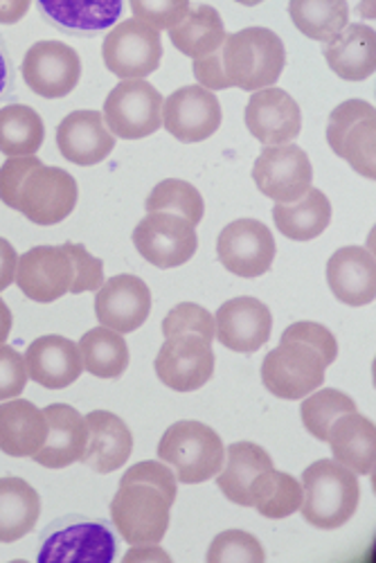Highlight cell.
Returning <instances> with one entry per match:
<instances>
[{
  "label": "cell",
  "instance_id": "33",
  "mask_svg": "<svg viewBox=\"0 0 376 563\" xmlns=\"http://www.w3.org/2000/svg\"><path fill=\"white\" fill-rule=\"evenodd\" d=\"M169 36L180 55L199 59L221 51L228 32L221 14L212 5H197L190 8L185 19L169 30Z\"/></svg>",
  "mask_w": 376,
  "mask_h": 563
},
{
  "label": "cell",
  "instance_id": "50",
  "mask_svg": "<svg viewBox=\"0 0 376 563\" xmlns=\"http://www.w3.org/2000/svg\"><path fill=\"white\" fill-rule=\"evenodd\" d=\"M32 0H0V25H14L25 19Z\"/></svg>",
  "mask_w": 376,
  "mask_h": 563
},
{
  "label": "cell",
  "instance_id": "19",
  "mask_svg": "<svg viewBox=\"0 0 376 563\" xmlns=\"http://www.w3.org/2000/svg\"><path fill=\"white\" fill-rule=\"evenodd\" d=\"M214 330V336L223 347L240 354H253L268 343L273 332V316L262 300L242 296L219 307Z\"/></svg>",
  "mask_w": 376,
  "mask_h": 563
},
{
  "label": "cell",
  "instance_id": "40",
  "mask_svg": "<svg viewBox=\"0 0 376 563\" xmlns=\"http://www.w3.org/2000/svg\"><path fill=\"white\" fill-rule=\"evenodd\" d=\"M178 334H197L203 341H214V316L195 302L176 305L163 320V336L172 339Z\"/></svg>",
  "mask_w": 376,
  "mask_h": 563
},
{
  "label": "cell",
  "instance_id": "52",
  "mask_svg": "<svg viewBox=\"0 0 376 563\" xmlns=\"http://www.w3.org/2000/svg\"><path fill=\"white\" fill-rule=\"evenodd\" d=\"M12 90V59L8 53L5 41L0 38V102H3Z\"/></svg>",
  "mask_w": 376,
  "mask_h": 563
},
{
  "label": "cell",
  "instance_id": "53",
  "mask_svg": "<svg viewBox=\"0 0 376 563\" xmlns=\"http://www.w3.org/2000/svg\"><path fill=\"white\" fill-rule=\"evenodd\" d=\"M10 332H12V311L3 300H0V343H8Z\"/></svg>",
  "mask_w": 376,
  "mask_h": 563
},
{
  "label": "cell",
  "instance_id": "10",
  "mask_svg": "<svg viewBox=\"0 0 376 563\" xmlns=\"http://www.w3.org/2000/svg\"><path fill=\"white\" fill-rule=\"evenodd\" d=\"M77 197V180L66 169L41 163L25 176L16 210L36 225H57L73 214Z\"/></svg>",
  "mask_w": 376,
  "mask_h": 563
},
{
  "label": "cell",
  "instance_id": "42",
  "mask_svg": "<svg viewBox=\"0 0 376 563\" xmlns=\"http://www.w3.org/2000/svg\"><path fill=\"white\" fill-rule=\"evenodd\" d=\"M131 12L137 21L154 30H172L190 12V0H129Z\"/></svg>",
  "mask_w": 376,
  "mask_h": 563
},
{
  "label": "cell",
  "instance_id": "30",
  "mask_svg": "<svg viewBox=\"0 0 376 563\" xmlns=\"http://www.w3.org/2000/svg\"><path fill=\"white\" fill-rule=\"evenodd\" d=\"M275 228L294 242H311L332 223V203L324 192L309 187V190L294 203H277L273 208Z\"/></svg>",
  "mask_w": 376,
  "mask_h": 563
},
{
  "label": "cell",
  "instance_id": "31",
  "mask_svg": "<svg viewBox=\"0 0 376 563\" xmlns=\"http://www.w3.org/2000/svg\"><path fill=\"white\" fill-rule=\"evenodd\" d=\"M228 462L217 474V487L223 496L242 507H251V485L259 472L273 468L270 455L253 442H237L225 449Z\"/></svg>",
  "mask_w": 376,
  "mask_h": 563
},
{
  "label": "cell",
  "instance_id": "12",
  "mask_svg": "<svg viewBox=\"0 0 376 563\" xmlns=\"http://www.w3.org/2000/svg\"><path fill=\"white\" fill-rule=\"evenodd\" d=\"M25 84L45 100H62L77 88L81 59L62 41H38L25 53L21 66Z\"/></svg>",
  "mask_w": 376,
  "mask_h": 563
},
{
  "label": "cell",
  "instance_id": "49",
  "mask_svg": "<svg viewBox=\"0 0 376 563\" xmlns=\"http://www.w3.org/2000/svg\"><path fill=\"white\" fill-rule=\"evenodd\" d=\"M16 266H19V255L14 246L0 238V294L10 289L12 282L16 279Z\"/></svg>",
  "mask_w": 376,
  "mask_h": 563
},
{
  "label": "cell",
  "instance_id": "5",
  "mask_svg": "<svg viewBox=\"0 0 376 563\" xmlns=\"http://www.w3.org/2000/svg\"><path fill=\"white\" fill-rule=\"evenodd\" d=\"M163 96L147 79H122L104 102V124L124 140H143L163 126Z\"/></svg>",
  "mask_w": 376,
  "mask_h": 563
},
{
  "label": "cell",
  "instance_id": "11",
  "mask_svg": "<svg viewBox=\"0 0 376 563\" xmlns=\"http://www.w3.org/2000/svg\"><path fill=\"white\" fill-rule=\"evenodd\" d=\"M253 180L264 197L277 203H294L311 187L313 167L298 145H270L257 156Z\"/></svg>",
  "mask_w": 376,
  "mask_h": 563
},
{
  "label": "cell",
  "instance_id": "23",
  "mask_svg": "<svg viewBox=\"0 0 376 563\" xmlns=\"http://www.w3.org/2000/svg\"><path fill=\"white\" fill-rule=\"evenodd\" d=\"M327 285L347 307H365L376 294V264L369 251L345 246L327 262Z\"/></svg>",
  "mask_w": 376,
  "mask_h": 563
},
{
  "label": "cell",
  "instance_id": "4",
  "mask_svg": "<svg viewBox=\"0 0 376 563\" xmlns=\"http://www.w3.org/2000/svg\"><path fill=\"white\" fill-rule=\"evenodd\" d=\"M172 503L165 494L145 483L120 485L113 503L111 519L129 545L158 543L169 530Z\"/></svg>",
  "mask_w": 376,
  "mask_h": 563
},
{
  "label": "cell",
  "instance_id": "14",
  "mask_svg": "<svg viewBox=\"0 0 376 563\" xmlns=\"http://www.w3.org/2000/svg\"><path fill=\"white\" fill-rule=\"evenodd\" d=\"M158 379L176 393H195L214 374L212 343L197 334H178L163 343L156 356Z\"/></svg>",
  "mask_w": 376,
  "mask_h": 563
},
{
  "label": "cell",
  "instance_id": "3",
  "mask_svg": "<svg viewBox=\"0 0 376 563\" xmlns=\"http://www.w3.org/2000/svg\"><path fill=\"white\" fill-rule=\"evenodd\" d=\"M156 453L174 468L183 485L212 481L225 462V446L219 433L195 419L172 424L161 438Z\"/></svg>",
  "mask_w": 376,
  "mask_h": 563
},
{
  "label": "cell",
  "instance_id": "20",
  "mask_svg": "<svg viewBox=\"0 0 376 563\" xmlns=\"http://www.w3.org/2000/svg\"><path fill=\"white\" fill-rule=\"evenodd\" d=\"M246 126L262 145H287L302 131V113L287 90L268 86L255 90L246 104Z\"/></svg>",
  "mask_w": 376,
  "mask_h": 563
},
{
  "label": "cell",
  "instance_id": "1",
  "mask_svg": "<svg viewBox=\"0 0 376 563\" xmlns=\"http://www.w3.org/2000/svg\"><path fill=\"white\" fill-rule=\"evenodd\" d=\"M302 519L318 530H339L352 521L361 503L354 472L336 460H318L302 474Z\"/></svg>",
  "mask_w": 376,
  "mask_h": 563
},
{
  "label": "cell",
  "instance_id": "51",
  "mask_svg": "<svg viewBox=\"0 0 376 563\" xmlns=\"http://www.w3.org/2000/svg\"><path fill=\"white\" fill-rule=\"evenodd\" d=\"M133 561H163L169 563V554L158 548V543H145V545H133V550L126 552L124 563H133Z\"/></svg>",
  "mask_w": 376,
  "mask_h": 563
},
{
  "label": "cell",
  "instance_id": "25",
  "mask_svg": "<svg viewBox=\"0 0 376 563\" xmlns=\"http://www.w3.org/2000/svg\"><path fill=\"white\" fill-rule=\"evenodd\" d=\"M88 444L81 462L98 474L122 468L133 451V435L124 421L109 410H92L86 417Z\"/></svg>",
  "mask_w": 376,
  "mask_h": 563
},
{
  "label": "cell",
  "instance_id": "38",
  "mask_svg": "<svg viewBox=\"0 0 376 563\" xmlns=\"http://www.w3.org/2000/svg\"><path fill=\"white\" fill-rule=\"evenodd\" d=\"M354 410H356V401L350 395L334 388L313 390L311 395L305 397L300 406L305 429L320 442H327L329 427H332L341 415H347Z\"/></svg>",
  "mask_w": 376,
  "mask_h": 563
},
{
  "label": "cell",
  "instance_id": "39",
  "mask_svg": "<svg viewBox=\"0 0 376 563\" xmlns=\"http://www.w3.org/2000/svg\"><path fill=\"white\" fill-rule=\"evenodd\" d=\"M147 212H174L197 225L206 214V203L192 183L167 178L152 190L147 199Z\"/></svg>",
  "mask_w": 376,
  "mask_h": 563
},
{
  "label": "cell",
  "instance_id": "16",
  "mask_svg": "<svg viewBox=\"0 0 376 563\" xmlns=\"http://www.w3.org/2000/svg\"><path fill=\"white\" fill-rule=\"evenodd\" d=\"M75 266L68 251L62 246H36L19 257L16 285L25 298L48 305L70 294Z\"/></svg>",
  "mask_w": 376,
  "mask_h": 563
},
{
  "label": "cell",
  "instance_id": "2",
  "mask_svg": "<svg viewBox=\"0 0 376 563\" xmlns=\"http://www.w3.org/2000/svg\"><path fill=\"white\" fill-rule=\"evenodd\" d=\"M223 75L230 86L248 92L273 86L285 70L287 51L268 27H246L228 34L221 45Z\"/></svg>",
  "mask_w": 376,
  "mask_h": 563
},
{
  "label": "cell",
  "instance_id": "13",
  "mask_svg": "<svg viewBox=\"0 0 376 563\" xmlns=\"http://www.w3.org/2000/svg\"><path fill=\"white\" fill-rule=\"evenodd\" d=\"M275 251V240L268 225L257 219H237L228 223L217 240L221 266L248 279L262 277L270 271Z\"/></svg>",
  "mask_w": 376,
  "mask_h": 563
},
{
  "label": "cell",
  "instance_id": "18",
  "mask_svg": "<svg viewBox=\"0 0 376 563\" xmlns=\"http://www.w3.org/2000/svg\"><path fill=\"white\" fill-rule=\"evenodd\" d=\"M152 313V291L137 275H115L98 289L96 316L100 324L118 334H131Z\"/></svg>",
  "mask_w": 376,
  "mask_h": 563
},
{
  "label": "cell",
  "instance_id": "35",
  "mask_svg": "<svg viewBox=\"0 0 376 563\" xmlns=\"http://www.w3.org/2000/svg\"><path fill=\"white\" fill-rule=\"evenodd\" d=\"M84 369L98 379H118L129 367V345L109 327H96L79 341Z\"/></svg>",
  "mask_w": 376,
  "mask_h": 563
},
{
  "label": "cell",
  "instance_id": "8",
  "mask_svg": "<svg viewBox=\"0 0 376 563\" xmlns=\"http://www.w3.org/2000/svg\"><path fill=\"white\" fill-rule=\"evenodd\" d=\"M133 246L156 268H176L195 257L199 234L180 214L150 212L133 230Z\"/></svg>",
  "mask_w": 376,
  "mask_h": 563
},
{
  "label": "cell",
  "instance_id": "47",
  "mask_svg": "<svg viewBox=\"0 0 376 563\" xmlns=\"http://www.w3.org/2000/svg\"><path fill=\"white\" fill-rule=\"evenodd\" d=\"M41 163L43 161H38V156H12L3 167H0V201L16 210L19 190L25 176Z\"/></svg>",
  "mask_w": 376,
  "mask_h": 563
},
{
  "label": "cell",
  "instance_id": "45",
  "mask_svg": "<svg viewBox=\"0 0 376 563\" xmlns=\"http://www.w3.org/2000/svg\"><path fill=\"white\" fill-rule=\"evenodd\" d=\"M129 483H145V485H152L156 489H161L165 494V498L174 505L176 500V492H178V485H176V476L172 468L161 460H147V462H137L133 464L129 472L122 476L120 485H129Z\"/></svg>",
  "mask_w": 376,
  "mask_h": 563
},
{
  "label": "cell",
  "instance_id": "37",
  "mask_svg": "<svg viewBox=\"0 0 376 563\" xmlns=\"http://www.w3.org/2000/svg\"><path fill=\"white\" fill-rule=\"evenodd\" d=\"M289 16L307 38L327 43L347 27L350 8L347 0H291Z\"/></svg>",
  "mask_w": 376,
  "mask_h": 563
},
{
  "label": "cell",
  "instance_id": "21",
  "mask_svg": "<svg viewBox=\"0 0 376 563\" xmlns=\"http://www.w3.org/2000/svg\"><path fill=\"white\" fill-rule=\"evenodd\" d=\"M57 147L75 165L92 167L115 150V135L104 124L100 111H73L57 129Z\"/></svg>",
  "mask_w": 376,
  "mask_h": 563
},
{
  "label": "cell",
  "instance_id": "54",
  "mask_svg": "<svg viewBox=\"0 0 376 563\" xmlns=\"http://www.w3.org/2000/svg\"><path fill=\"white\" fill-rule=\"evenodd\" d=\"M234 3H240V5H246V8H255V5L264 3V0H234Z\"/></svg>",
  "mask_w": 376,
  "mask_h": 563
},
{
  "label": "cell",
  "instance_id": "22",
  "mask_svg": "<svg viewBox=\"0 0 376 563\" xmlns=\"http://www.w3.org/2000/svg\"><path fill=\"white\" fill-rule=\"evenodd\" d=\"M27 377L48 390L73 386L84 372L79 347L64 336H41L25 352Z\"/></svg>",
  "mask_w": 376,
  "mask_h": 563
},
{
  "label": "cell",
  "instance_id": "17",
  "mask_svg": "<svg viewBox=\"0 0 376 563\" xmlns=\"http://www.w3.org/2000/svg\"><path fill=\"white\" fill-rule=\"evenodd\" d=\"M43 541L38 563H111L118 552L113 532L98 521L64 526Z\"/></svg>",
  "mask_w": 376,
  "mask_h": 563
},
{
  "label": "cell",
  "instance_id": "46",
  "mask_svg": "<svg viewBox=\"0 0 376 563\" xmlns=\"http://www.w3.org/2000/svg\"><path fill=\"white\" fill-rule=\"evenodd\" d=\"M27 379L25 356H21L12 345L0 343V401L21 397Z\"/></svg>",
  "mask_w": 376,
  "mask_h": 563
},
{
  "label": "cell",
  "instance_id": "28",
  "mask_svg": "<svg viewBox=\"0 0 376 563\" xmlns=\"http://www.w3.org/2000/svg\"><path fill=\"white\" fill-rule=\"evenodd\" d=\"M327 442L332 446L334 460L350 472L369 476L374 468V451H376V429L372 419L361 412L341 415L332 427H329Z\"/></svg>",
  "mask_w": 376,
  "mask_h": 563
},
{
  "label": "cell",
  "instance_id": "34",
  "mask_svg": "<svg viewBox=\"0 0 376 563\" xmlns=\"http://www.w3.org/2000/svg\"><path fill=\"white\" fill-rule=\"evenodd\" d=\"M305 492L302 485L277 468H266L259 472L251 485V507H255L264 519L279 521L296 514L302 505Z\"/></svg>",
  "mask_w": 376,
  "mask_h": 563
},
{
  "label": "cell",
  "instance_id": "43",
  "mask_svg": "<svg viewBox=\"0 0 376 563\" xmlns=\"http://www.w3.org/2000/svg\"><path fill=\"white\" fill-rule=\"evenodd\" d=\"M281 341L309 345L311 350H316L320 354L324 367L332 365L339 356V343H336L334 334L318 322H296V324L287 327L285 334H281Z\"/></svg>",
  "mask_w": 376,
  "mask_h": 563
},
{
  "label": "cell",
  "instance_id": "24",
  "mask_svg": "<svg viewBox=\"0 0 376 563\" xmlns=\"http://www.w3.org/2000/svg\"><path fill=\"white\" fill-rule=\"evenodd\" d=\"M43 412L48 417L51 431L43 449L32 455L34 462L48 468H66L73 462H81L88 444L86 417L68 404H53Z\"/></svg>",
  "mask_w": 376,
  "mask_h": 563
},
{
  "label": "cell",
  "instance_id": "29",
  "mask_svg": "<svg viewBox=\"0 0 376 563\" xmlns=\"http://www.w3.org/2000/svg\"><path fill=\"white\" fill-rule=\"evenodd\" d=\"M324 59L341 79L363 81L376 68V36L369 25H347L332 41H327Z\"/></svg>",
  "mask_w": 376,
  "mask_h": 563
},
{
  "label": "cell",
  "instance_id": "32",
  "mask_svg": "<svg viewBox=\"0 0 376 563\" xmlns=\"http://www.w3.org/2000/svg\"><path fill=\"white\" fill-rule=\"evenodd\" d=\"M41 516V496L23 478H0V543L30 534Z\"/></svg>",
  "mask_w": 376,
  "mask_h": 563
},
{
  "label": "cell",
  "instance_id": "6",
  "mask_svg": "<svg viewBox=\"0 0 376 563\" xmlns=\"http://www.w3.org/2000/svg\"><path fill=\"white\" fill-rule=\"evenodd\" d=\"M324 363L305 343L281 341L262 363L264 388L279 399L298 401L324 384Z\"/></svg>",
  "mask_w": 376,
  "mask_h": 563
},
{
  "label": "cell",
  "instance_id": "26",
  "mask_svg": "<svg viewBox=\"0 0 376 563\" xmlns=\"http://www.w3.org/2000/svg\"><path fill=\"white\" fill-rule=\"evenodd\" d=\"M36 8L45 21L62 32L90 36L118 23L124 0H36Z\"/></svg>",
  "mask_w": 376,
  "mask_h": 563
},
{
  "label": "cell",
  "instance_id": "48",
  "mask_svg": "<svg viewBox=\"0 0 376 563\" xmlns=\"http://www.w3.org/2000/svg\"><path fill=\"white\" fill-rule=\"evenodd\" d=\"M195 66V77L199 81V86L208 88V90H225V88H232L230 81L225 79L223 75V64H221V51L212 53V55H206V57H199V59H192Z\"/></svg>",
  "mask_w": 376,
  "mask_h": 563
},
{
  "label": "cell",
  "instance_id": "15",
  "mask_svg": "<svg viewBox=\"0 0 376 563\" xmlns=\"http://www.w3.org/2000/svg\"><path fill=\"white\" fill-rule=\"evenodd\" d=\"M223 120L221 104L212 90L195 84L174 90L163 104V126L180 143H203Z\"/></svg>",
  "mask_w": 376,
  "mask_h": 563
},
{
  "label": "cell",
  "instance_id": "36",
  "mask_svg": "<svg viewBox=\"0 0 376 563\" xmlns=\"http://www.w3.org/2000/svg\"><path fill=\"white\" fill-rule=\"evenodd\" d=\"M45 140L43 118L27 104L0 109V154L36 156Z\"/></svg>",
  "mask_w": 376,
  "mask_h": 563
},
{
  "label": "cell",
  "instance_id": "7",
  "mask_svg": "<svg viewBox=\"0 0 376 563\" xmlns=\"http://www.w3.org/2000/svg\"><path fill=\"white\" fill-rule=\"evenodd\" d=\"M102 59L120 79H147L163 59L161 32L137 19L122 21L104 36Z\"/></svg>",
  "mask_w": 376,
  "mask_h": 563
},
{
  "label": "cell",
  "instance_id": "9",
  "mask_svg": "<svg viewBox=\"0 0 376 563\" xmlns=\"http://www.w3.org/2000/svg\"><path fill=\"white\" fill-rule=\"evenodd\" d=\"M374 133L376 111L369 102L347 100L329 115L327 143L336 156L347 161L354 172L374 178Z\"/></svg>",
  "mask_w": 376,
  "mask_h": 563
},
{
  "label": "cell",
  "instance_id": "41",
  "mask_svg": "<svg viewBox=\"0 0 376 563\" xmlns=\"http://www.w3.org/2000/svg\"><path fill=\"white\" fill-rule=\"evenodd\" d=\"M210 563H225V561H246V563H264L266 552L257 537L244 530H225L214 537L208 550Z\"/></svg>",
  "mask_w": 376,
  "mask_h": 563
},
{
  "label": "cell",
  "instance_id": "44",
  "mask_svg": "<svg viewBox=\"0 0 376 563\" xmlns=\"http://www.w3.org/2000/svg\"><path fill=\"white\" fill-rule=\"evenodd\" d=\"M64 249L68 251L73 266H75V282L70 294H84V291H98L104 285V264L102 260L92 257L81 244L66 242Z\"/></svg>",
  "mask_w": 376,
  "mask_h": 563
},
{
  "label": "cell",
  "instance_id": "27",
  "mask_svg": "<svg viewBox=\"0 0 376 563\" xmlns=\"http://www.w3.org/2000/svg\"><path fill=\"white\" fill-rule=\"evenodd\" d=\"M48 417L27 399L0 404V451L12 457H32L48 440Z\"/></svg>",
  "mask_w": 376,
  "mask_h": 563
}]
</instances>
